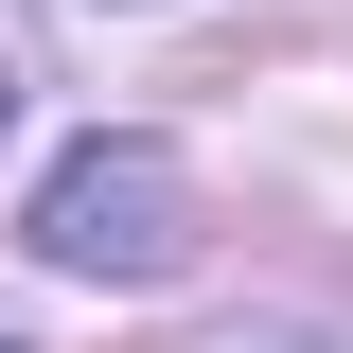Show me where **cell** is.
I'll list each match as a JSON object with an SVG mask.
<instances>
[{
	"instance_id": "6da1fadb",
	"label": "cell",
	"mask_w": 353,
	"mask_h": 353,
	"mask_svg": "<svg viewBox=\"0 0 353 353\" xmlns=\"http://www.w3.org/2000/svg\"><path fill=\"white\" fill-rule=\"evenodd\" d=\"M36 248L71 265V283H159V265L194 248V176H176V141H71V159L36 176Z\"/></svg>"
}]
</instances>
